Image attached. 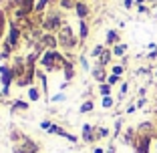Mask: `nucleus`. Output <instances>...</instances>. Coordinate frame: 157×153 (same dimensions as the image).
Returning a JSON list of instances; mask_svg holds the SVG:
<instances>
[{
  "mask_svg": "<svg viewBox=\"0 0 157 153\" xmlns=\"http://www.w3.org/2000/svg\"><path fill=\"white\" fill-rule=\"evenodd\" d=\"M139 153H147L149 151V137H143V139L139 141Z\"/></svg>",
  "mask_w": 157,
  "mask_h": 153,
  "instance_id": "f257e3e1",
  "label": "nucleus"
},
{
  "mask_svg": "<svg viewBox=\"0 0 157 153\" xmlns=\"http://www.w3.org/2000/svg\"><path fill=\"white\" fill-rule=\"evenodd\" d=\"M83 137H85L87 141L93 139V135H91V125H85V127H83Z\"/></svg>",
  "mask_w": 157,
  "mask_h": 153,
  "instance_id": "f03ea898",
  "label": "nucleus"
},
{
  "mask_svg": "<svg viewBox=\"0 0 157 153\" xmlns=\"http://www.w3.org/2000/svg\"><path fill=\"white\" fill-rule=\"evenodd\" d=\"M28 97H30V101H36V99L40 97V95H38L36 89H30V95H28Z\"/></svg>",
  "mask_w": 157,
  "mask_h": 153,
  "instance_id": "7ed1b4c3",
  "label": "nucleus"
},
{
  "mask_svg": "<svg viewBox=\"0 0 157 153\" xmlns=\"http://www.w3.org/2000/svg\"><path fill=\"white\" fill-rule=\"evenodd\" d=\"M91 109H93V103H85V105L81 107V111H83V113H89Z\"/></svg>",
  "mask_w": 157,
  "mask_h": 153,
  "instance_id": "20e7f679",
  "label": "nucleus"
},
{
  "mask_svg": "<svg viewBox=\"0 0 157 153\" xmlns=\"http://www.w3.org/2000/svg\"><path fill=\"white\" fill-rule=\"evenodd\" d=\"M77 10H78V16H85V14H87V8H85L83 4H78V6H77Z\"/></svg>",
  "mask_w": 157,
  "mask_h": 153,
  "instance_id": "39448f33",
  "label": "nucleus"
},
{
  "mask_svg": "<svg viewBox=\"0 0 157 153\" xmlns=\"http://www.w3.org/2000/svg\"><path fill=\"white\" fill-rule=\"evenodd\" d=\"M81 36H83V38L87 36V24H85V22L81 24Z\"/></svg>",
  "mask_w": 157,
  "mask_h": 153,
  "instance_id": "423d86ee",
  "label": "nucleus"
},
{
  "mask_svg": "<svg viewBox=\"0 0 157 153\" xmlns=\"http://www.w3.org/2000/svg\"><path fill=\"white\" fill-rule=\"evenodd\" d=\"M103 63H101V65H107V60H109V52H105V55H103Z\"/></svg>",
  "mask_w": 157,
  "mask_h": 153,
  "instance_id": "0eeeda50",
  "label": "nucleus"
},
{
  "mask_svg": "<svg viewBox=\"0 0 157 153\" xmlns=\"http://www.w3.org/2000/svg\"><path fill=\"white\" fill-rule=\"evenodd\" d=\"M123 51H125L123 47H117V48H115V55H123Z\"/></svg>",
  "mask_w": 157,
  "mask_h": 153,
  "instance_id": "6e6552de",
  "label": "nucleus"
},
{
  "mask_svg": "<svg viewBox=\"0 0 157 153\" xmlns=\"http://www.w3.org/2000/svg\"><path fill=\"white\" fill-rule=\"evenodd\" d=\"M103 105H105V107H111V99L107 97V99H105V101H103Z\"/></svg>",
  "mask_w": 157,
  "mask_h": 153,
  "instance_id": "1a4fd4ad",
  "label": "nucleus"
},
{
  "mask_svg": "<svg viewBox=\"0 0 157 153\" xmlns=\"http://www.w3.org/2000/svg\"><path fill=\"white\" fill-rule=\"evenodd\" d=\"M109 83H111V85H113V83H117V75H113V77H109Z\"/></svg>",
  "mask_w": 157,
  "mask_h": 153,
  "instance_id": "9d476101",
  "label": "nucleus"
},
{
  "mask_svg": "<svg viewBox=\"0 0 157 153\" xmlns=\"http://www.w3.org/2000/svg\"><path fill=\"white\" fill-rule=\"evenodd\" d=\"M101 93L107 95V93H109V87H105V85H103V87H101Z\"/></svg>",
  "mask_w": 157,
  "mask_h": 153,
  "instance_id": "9b49d317",
  "label": "nucleus"
},
{
  "mask_svg": "<svg viewBox=\"0 0 157 153\" xmlns=\"http://www.w3.org/2000/svg\"><path fill=\"white\" fill-rule=\"evenodd\" d=\"M95 153H103V149H95Z\"/></svg>",
  "mask_w": 157,
  "mask_h": 153,
  "instance_id": "f8f14e48",
  "label": "nucleus"
}]
</instances>
